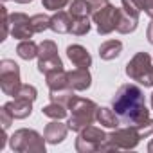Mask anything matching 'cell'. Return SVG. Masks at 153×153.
Segmentation results:
<instances>
[{
  "label": "cell",
  "instance_id": "cell-1",
  "mask_svg": "<svg viewBox=\"0 0 153 153\" xmlns=\"http://www.w3.org/2000/svg\"><path fill=\"white\" fill-rule=\"evenodd\" d=\"M114 108L123 119L135 121L139 117H146V106H144L142 92L133 85H126L119 90L117 97L114 99Z\"/></svg>",
  "mask_w": 153,
  "mask_h": 153
},
{
  "label": "cell",
  "instance_id": "cell-2",
  "mask_svg": "<svg viewBox=\"0 0 153 153\" xmlns=\"http://www.w3.org/2000/svg\"><path fill=\"white\" fill-rule=\"evenodd\" d=\"M92 13H94L96 22H97V29H99V33H103V34L114 31V29L117 27V24H119V18H121V13H119L117 9H114V7H112L110 4H106V2H103L101 6H94Z\"/></svg>",
  "mask_w": 153,
  "mask_h": 153
},
{
  "label": "cell",
  "instance_id": "cell-3",
  "mask_svg": "<svg viewBox=\"0 0 153 153\" xmlns=\"http://www.w3.org/2000/svg\"><path fill=\"white\" fill-rule=\"evenodd\" d=\"M128 76H131L133 79H140V83H146V85H151V79L148 78L151 72V65H149V56L148 54H139L133 58L131 63H128V68H126Z\"/></svg>",
  "mask_w": 153,
  "mask_h": 153
},
{
  "label": "cell",
  "instance_id": "cell-4",
  "mask_svg": "<svg viewBox=\"0 0 153 153\" xmlns=\"http://www.w3.org/2000/svg\"><path fill=\"white\" fill-rule=\"evenodd\" d=\"M2 88L7 94H16L18 90V67L13 61L2 63Z\"/></svg>",
  "mask_w": 153,
  "mask_h": 153
},
{
  "label": "cell",
  "instance_id": "cell-5",
  "mask_svg": "<svg viewBox=\"0 0 153 153\" xmlns=\"http://www.w3.org/2000/svg\"><path fill=\"white\" fill-rule=\"evenodd\" d=\"M33 24L25 15H15L13 16V36L16 38H29L33 33Z\"/></svg>",
  "mask_w": 153,
  "mask_h": 153
},
{
  "label": "cell",
  "instance_id": "cell-6",
  "mask_svg": "<svg viewBox=\"0 0 153 153\" xmlns=\"http://www.w3.org/2000/svg\"><path fill=\"white\" fill-rule=\"evenodd\" d=\"M67 52H68V58H70L76 65H78L79 68H87V67L90 65V56H88V52H87L83 47L72 45V47L67 49Z\"/></svg>",
  "mask_w": 153,
  "mask_h": 153
},
{
  "label": "cell",
  "instance_id": "cell-7",
  "mask_svg": "<svg viewBox=\"0 0 153 153\" xmlns=\"http://www.w3.org/2000/svg\"><path fill=\"white\" fill-rule=\"evenodd\" d=\"M68 79H70V85H72L74 88L83 90V88H88V87H90V76H88V72H85L83 68L78 70V72H74V74H70Z\"/></svg>",
  "mask_w": 153,
  "mask_h": 153
},
{
  "label": "cell",
  "instance_id": "cell-8",
  "mask_svg": "<svg viewBox=\"0 0 153 153\" xmlns=\"http://www.w3.org/2000/svg\"><path fill=\"white\" fill-rule=\"evenodd\" d=\"M51 27H52L54 31H58V33H67V31L72 29V22H68L67 15L59 13V15H56L54 18H51Z\"/></svg>",
  "mask_w": 153,
  "mask_h": 153
},
{
  "label": "cell",
  "instance_id": "cell-9",
  "mask_svg": "<svg viewBox=\"0 0 153 153\" xmlns=\"http://www.w3.org/2000/svg\"><path fill=\"white\" fill-rule=\"evenodd\" d=\"M119 52H121V42H106L99 49V54L105 59H112V58L119 56Z\"/></svg>",
  "mask_w": 153,
  "mask_h": 153
},
{
  "label": "cell",
  "instance_id": "cell-10",
  "mask_svg": "<svg viewBox=\"0 0 153 153\" xmlns=\"http://www.w3.org/2000/svg\"><path fill=\"white\" fill-rule=\"evenodd\" d=\"M88 7H90V4H87L85 0H74L70 6V15L78 16V18H85L88 13Z\"/></svg>",
  "mask_w": 153,
  "mask_h": 153
},
{
  "label": "cell",
  "instance_id": "cell-11",
  "mask_svg": "<svg viewBox=\"0 0 153 153\" xmlns=\"http://www.w3.org/2000/svg\"><path fill=\"white\" fill-rule=\"evenodd\" d=\"M36 45L33 43V42H24V43H20L18 45V54L24 58V59H31V58H34L36 56Z\"/></svg>",
  "mask_w": 153,
  "mask_h": 153
},
{
  "label": "cell",
  "instance_id": "cell-12",
  "mask_svg": "<svg viewBox=\"0 0 153 153\" xmlns=\"http://www.w3.org/2000/svg\"><path fill=\"white\" fill-rule=\"evenodd\" d=\"M31 24H33V29H34V31H43V29L51 27V20H49L47 16H42V15L31 18Z\"/></svg>",
  "mask_w": 153,
  "mask_h": 153
},
{
  "label": "cell",
  "instance_id": "cell-13",
  "mask_svg": "<svg viewBox=\"0 0 153 153\" xmlns=\"http://www.w3.org/2000/svg\"><path fill=\"white\" fill-rule=\"evenodd\" d=\"M88 27H90V25H88L87 16H85V18H79L76 24H72V29H70V31H72L74 34H85V33L88 31Z\"/></svg>",
  "mask_w": 153,
  "mask_h": 153
},
{
  "label": "cell",
  "instance_id": "cell-14",
  "mask_svg": "<svg viewBox=\"0 0 153 153\" xmlns=\"http://www.w3.org/2000/svg\"><path fill=\"white\" fill-rule=\"evenodd\" d=\"M139 4V7H142L149 16H153V0H135Z\"/></svg>",
  "mask_w": 153,
  "mask_h": 153
},
{
  "label": "cell",
  "instance_id": "cell-15",
  "mask_svg": "<svg viewBox=\"0 0 153 153\" xmlns=\"http://www.w3.org/2000/svg\"><path fill=\"white\" fill-rule=\"evenodd\" d=\"M67 2H68V0H43L45 7H49V9H59V7H63Z\"/></svg>",
  "mask_w": 153,
  "mask_h": 153
},
{
  "label": "cell",
  "instance_id": "cell-16",
  "mask_svg": "<svg viewBox=\"0 0 153 153\" xmlns=\"http://www.w3.org/2000/svg\"><path fill=\"white\" fill-rule=\"evenodd\" d=\"M45 114H47V115H54V117H56V115H58V117H63V115H65V110L59 108V106H47V108H45Z\"/></svg>",
  "mask_w": 153,
  "mask_h": 153
},
{
  "label": "cell",
  "instance_id": "cell-17",
  "mask_svg": "<svg viewBox=\"0 0 153 153\" xmlns=\"http://www.w3.org/2000/svg\"><path fill=\"white\" fill-rule=\"evenodd\" d=\"M99 119H103V121L106 123V126H115V121L110 117V112H108L106 108H103V110L99 112Z\"/></svg>",
  "mask_w": 153,
  "mask_h": 153
},
{
  "label": "cell",
  "instance_id": "cell-18",
  "mask_svg": "<svg viewBox=\"0 0 153 153\" xmlns=\"http://www.w3.org/2000/svg\"><path fill=\"white\" fill-rule=\"evenodd\" d=\"M148 36H149V42L153 43V24L149 25V31H148Z\"/></svg>",
  "mask_w": 153,
  "mask_h": 153
}]
</instances>
